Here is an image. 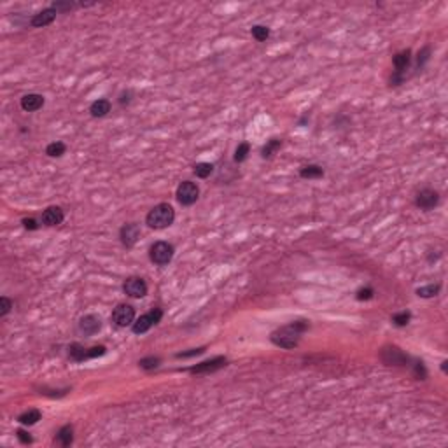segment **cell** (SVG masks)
<instances>
[{
    "label": "cell",
    "mask_w": 448,
    "mask_h": 448,
    "mask_svg": "<svg viewBox=\"0 0 448 448\" xmlns=\"http://www.w3.org/2000/svg\"><path fill=\"white\" fill-rule=\"evenodd\" d=\"M308 329V322L306 321H296L291 322L287 326L280 327V329L271 333V341L280 348H294L300 341V336L305 331Z\"/></svg>",
    "instance_id": "obj_1"
},
{
    "label": "cell",
    "mask_w": 448,
    "mask_h": 448,
    "mask_svg": "<svg viewBox=\"0 0 448 448\" xmlns=\"http://www.w3.org/2000/svg\"><path fill=\"white\" fill-rule=\"evenodd\" d=\"M175 221V210L170 203H158L149 210L145 222L152 230H163V228L172 226Z\"/></svg>",
    "instance_id": "obj_2"
},
{
    "label": "cell",
    "mask_w": 448,
    "mask_h": 448,
    "mask_svg": "<svg viewBox=\"0 0 448 448\" xmlns=\"http://www.w3.org/2000/svg\"><path fill=\"white\" fill-rule=\"evenodd\" d=\"M175 254V249L172 244H168V242H154V244L151 245V251H149V257H151V261L154 263V265H168L170 261H172V257H174Z\"/></svg>",
    "instance_id": "obj_3"
},
{
    "label": "cell",
    "mask_w": 448,
    "mask_h": 448,
    "mask_svg": "<svg viewBox=\"0 0 448 448\" xmlns=\"http://www.w3.org/2000/svg\"><path fill=\"white\" fill-rule=\"evenodd\" d=\"M161 317H163V312H161L160 308H152L151 312L140 315V317L131 324V331H133L135 335H144V333H147L152 326H156L158 322L161 321Z\"/></svg>",
    "instance_id": "obj_4"
},
{
    "label": "cell",
    "mask_w": 448,
    "mask_h": 448,
    "mask_svg": "<svg viewBox=\"0 0 448 448\" xmlns=\"http://www.w3.org/2000/svg\"><path fill=\"white\" fill-rule=\"evenodd\" d=\"M175 196H177V201L180 205L191 207V205H195L196 200H198L200 189H198V186H196L195 182H191V180H182V182L179 184Z\"/></svg>",
    "instance_id": "obj_5"
},
{
    "label": "cell",
    "mask_w": 448,
    "mask_h": 448,
    "mask_svg": "<svg viewBox=\"0 0 448 448\" xmlns=\"http://www.w3.org/2000/svg\"><path fill=\"white\" fill-rule=\"evenodd\" d=\"M112 322L118 327L131 326L135 322V308L128 303H119L112 312Z\"/></svg>",
    "instance_id": "obj_6"
},
{
    "label": "cell",
    "mask_w": 448,
    "mask_h": 448,
    "mask_svg": "<svg viewBox=\"0 0 448 448\" xmlns=\"http://www.w3.org/2000/svg\"><path fill=\"white\" fill-rule=\"evenodd\" d=\"M438 203H440V195H438V191L429 189V187L418 191L415 196V205L420 210H432Z\"/></svg>",
    "instance_id": "obj_7"
},
{
    "label": "cell",
    "mask_w": 448,
    "mask_h": 448,
    "mask_svg": "<svg viewBox=\"0 0 448 448\" xmlns=\"http://www.w3.org/2000/svg\"><path fill=\"white\" fill-rule=\"evenodd\" d=\"M123 291H125L126 296L139 300V298H144L147 294V284L140 277H130V279H126V282L123 284Z\"/></svg>",
    "instance_id": "obj_8"
},
{
    "label": "cell",
    "mask_w": 448,
    "mask_h": 448,
    "mask_svg": "<svg viewBox=\"0 0 448 448\" xmlns=\"http://www.w3.org/2000/svg\"><path fill=\"white\" fill-rule=\"evenodd\" d=\"M226 357H214V359H209V361H203L200 364L193 366L189 368V373L193 375H207V373H214V371L221 370L226 366Z\"/></svg>",
    "instance_id": "obj_9"
},
{
    "label": "cell",
    "mask_w": 448,
    "mask_h": 448,
    "mask_svg": "<svg viewBox=\"0 0 448 448\" xmlns=\"http://www.w3.org/2000/svg\"><path fill=\"white\" fill-rule=\"evenodd\" d=\"M382 359H383V362H385L387 366H406L410 362V357L405 356V354L401 352L397 347L383 348Z\"/></svg>",
    "instance_id": "obj_10"
},
{
    "label": "cell",
    "mask_w": 448,
    "mask_h": 448,
    "mask_svg": "<svg viewBox=\"0 0 448 448\" xmlns=\"http://www.w3.org/2000/svg\"><path fill=\"white\" fill-rule=\"evenodd\" d=\"M119 238L125 247H133L137 244V240L140 238V226L137 222H128L121 228L119 231Z\"/></svg>",
    "instance_id": "obj_11"
},
{
    "label": "cell",
    "mask_w": 448,
    "mask_h": 448,
    "mask_svg": "<svg viewBox=\"0 0 448 448\" xmlns=\"http://www.w3.org/2000/svg\"><path fill=\"white\" fill-rule=\"evenodd\" d=\"M100 329H102V319L98 317V315L90 313V315H84V317L79 321V331H81L84 336H93Z\"/></svg>",
    "instance_id": "obj_12"
},
{
    "label": "cell",
    "mask_w": 448,
    "mask_h": 448,
    "mask_svg": "<svg viewBox=\"0 0 448 448\" xmlns=\"http://www.w3.org/2000/svg\"><path fill=\"white\" fill-rule=\"evenodd\" d=\"M65 219V214L60 207H48L42 212V222L46 226H58Z\"/></svg>",
    "instance_id": "obj_13"
},
{
    "label": "cell",
    "mask_w": 448,
    "mask_h": 448,
    "mask_svg": "<svg viewBox=\"0 0 448 448\" xmlns=\"http://www.w3.org/2000/svg\"><path fill=\"white\" fill-rule=\"evenodd\" d=\"M56 11L53 7H48V9H42L40 13L34 14V18L30 19V25L32 26H37V28H40V26H48L51 25L53 21H54V18H56Z\"/></svg>",
    "instance_id": "obj_14"
},
{
    "label": "cell",
    "mask_w": 448,
    "mask_h": 448,
    "mask_svg": "<svg viewBox=\"0 0 448 448\" xmlns=\"http://www.w3.org/2000/svg\"><path fill=\"white\" fill-rule=\"evenodd\" d=\"M44 105V96L37 93H28L21 98V109L26 112H35Z\"/></svg>",
    "instance_id": "obj_15"
},
{
    "label": "cell",
    "mask_w": 448,
    "mask_h": 448,
    "mask_svg": "<svg viewBox=\"0 0 448 448\" xmlns=\"http://www.w3.org/2000/svg\"><path fill=\"white\" fill-rule=\"evenodd\" d=\"M392 61H394V69H396L394 72L403 75L405 74V70L410 67V63H412V51H410V49H405V51L397 53Z\"/></svg>",
    "instance_id": "obj_16"
},
{
    "label": "cell",
    "mask_w": 448,
    "mask_h": 448,
    "mask_svg": "<svg viewBox=\"0 0 448 448\" xmlns=\"http://www.w3.org/2000/svg\"><path fill=\"white\" fill-rule=\"evenodd\" d=\"M110 109H112L110 102L107 98H100V100H95L90 105V114H91L93 118H104V116H107L110 112Z\"/></svg>",
    "instance_id": "obj_17"
},
{
    "label": "cell",
    "mask_w": 448,
    "mask_h": 448,
    "mask_svg": "<svg viewBox=\"0 0 448 448\" xmlns=\"http://www.w3.org/2000/svg\"><path fill=\"white\" fill-rule=\"evenodd\" d=\"M72 441H74V427L70 426V424L69 426H63L56 434V443L61 445V447H70Z\"/></svg>",
    "instance_id": "obj_18"
},
{
    "label": "cell",
    "mask_w": 448,
    "mask_h": 448,
    "mask_svg": "<svg viewBox=\"0 0 448 448\" xmlns=\"http://www.w3.org/2000/svg\"><path fill=\"white\" fill-rule=\"evenodd\" d=\"M69 356L72 361H77V362L88 361V348H84L81 343H72L69 347Z\"/></svg>",
    "instance_id": "obj_19"
},
{
    "label": "cell",
    "mask_w": 448,
    "mask_h": 448,
    "mask_svg": "<svg viewBox=\"0 0 448 448\" xmlns=\"http://www.w3.org/2000/svg\"><path fill=\"white\" fill-rule=\"evenodd\" d=\"M300 177L303 179H321L324 177V168L319 165H306L300 170Z\"/></svg>",
    "instance_id": "obj_20"
},
{
    "label": "cell",
    "mask_w": 448,
    "mask_h": 448,
    "mask_svg": "<svg viewBox=\"0 0 448 448\" xmlns=\"http://www.w3.org/2000/svg\"><path fill=\"white\" fill-rule=\"evenodd\" d=\"M40 420V412L39 410H28V412H25V413H21L19 417H18V422L23 424V426H34V424H37Z\"/></svg>",
    "instance_id": "obj_21"
},
{
    "label": "cell",
    "mask_w": 448,
    "mask_h": 448,
    "mask_svg": "<svg viewBox=\"0 0 448 448\" xmlns=\"http://www.w3.org/2000/svg\"><path fill=\"white\" fill-rule=\"evenodd\" d=\"M65 151H67V145L63 144V142H60V140L51 142V144L46 147V154H48L49 158H60L65 154Z\"/></svg>",
    "instance_id": "obj_22"
},
{
    "label": "cell",
    "mask_w": 448,
    "mask_h": 448,
    "mask_svg": "<svg viewBox=\"0 0 448 448\" xmlns=\"http://www.w3.org/2000/svg\"><path fill=\"white\" fill-rule=\"evenodd\" d=\"M280 145H282V142H280L279 139H271L266 142V145L261 149V156L265 158V160H268V158H271L275 154V152L279 151Z\"/></svg>",
    "instance_id": "obj_23"
},
{
    "label": "cell",
    "mask_w": 448,
    "mask_h": 448,
    "mask_svg": "<svg viewBox=\"0 0 448 448\" xmlns=\"http://www.w3.org/2000/svg\"><path fill=\"white\" fill-rule=\"evenodd\" d=\"M441 291L440 284H429V286H424V287L417 289V296L420 298H434L438 296V292Z\"/></svg>",
    "instance_id": "obj_24"
},
{
    "label": "cell",
    "mask_w": 448,
    "mask_h": 448,
    "mask_svg": "<svg viewBox=\"0 0 448 448\" xmlns=\"http://www.w3.org/2000/svg\"><path fill=\"white\" fill-rule=\"evenodd\" d=\"M193 172H195L196 177L207 179V177H210V174L214 172V165L212 163H196Z\"/></svg>",
    "instance_id": "obj_25"
},
{
    "label": "cell",
    "mask_w": 448,
    "mask_h": 448,
    "mask_svg": "<svg viewBox=\"0 0 448 448\" xmlns=\"http://www.w3.org/2000/svg\"><path fill=\"white\" fill-rule=\"evenodd\" d=\"M252 37L257 42H265V40L270 37V28H268V26H263V25L252 26Z\"/></svg>",
    "instance_id": "obj_26"
},
{
    "label": "cell",
    "mask_w": 448,
    "mask_h": 448,
    "mask_svg": "<svg viewBox=\"0 0 448 448\" xmlns=\"http://www.w3.org/2000/svg\"><path fill=\"white\" fill-rule=\"evenodd\" d=\"M249 151H251V145H249L247 142H242V144H238V147H236V151H235V156H233L235 163H242V161L247 160Z\"/></svg>",
    "instance_id": "obj_27"
},
{
    "label": "cell",
    "mask_w": 448,
    "mask_h": 448,
    "mask_svg": "<svg viewBox=\"0 0 448 448\" xmlns=\"http://www.w3.org/2000/svg\"><path fill=\"white\" fill-rule=\"evenodd\" d=\"M410 319H412V313L410 312H399V313H396V315H392V322H394L397 327L406 326L410 322Z\"/></svg>",
    "instance_id": "obj_28"
},
{
    "label": "cell",
    "mask_w": 448,
    "mask_h": 448,
    "mask_svg": "<svg viewBox=\"0 0 448 448\" xmlns=\"http://www.w3.org/2000/svg\"><path fill=\"white\" fill-rule=\"evenodd\" d=\"M160 362H161L160 357H145V359H140L139 366L144 368V370H154V368L160 366Z\"/></svg>",
    "instance_id": "obj_29"
},
{
    "label": "cell",
    "mask_w": 448,
    "mask_h": 448,
    "mask_svg": "<svg viewBox=\"0 0 448 448\" xmlns=\"http://www.w3.org/2000/svg\"><path fill=\"white\" fill-rule=\"evenodd\" d=\"M56 13H63V11H70V9H75V7H81L79 4H74V2H53L51 5Z\"/></svg>",
    "instance_id": "obj_30"
},
{
    "label": "cell",
    "mask_w": 448,
    "mask_h": 448,
    "mask_svg": "<svg viewBox=\"0 0 448 448\" xmlns=\"http://www.w3.org/2000/svg\"><path fill=\"white\" fill-rule=\"evenodd\" d=\"M11 308H13V301L5 296L0 298V317H5L11 312Z\"/></svg>",
    "instance_id": "obj_31"
},
{
    "label": "cell",
    "mask_w": 448,
    "mask_h": 448,
    "mask_svg": "<svg viewBox=\"0 0 448 448\" xmlns=\"http://www.w3.org/2000/svg\"><path fill=\"white\" fill-rule=\"evenodd\" d=\"M373 294H375V291L371 287H362V289H359V291H357L356 298L359 301H368V300H371V298H373Z\"/></svg>",
    "instance_id": "obj_32"
},
{
    "label": "cell",
    "mask_w": 448,
    "mask_h": 448,
    "mask_svg": "<svg viewBox=\"0 0 448 448\" xmlns=\"http://www.w3.org/2000/svg\"><path fill=\"white\" fill-rule=\"evenodd\" d=\"M205 352V347H200V348H193V350H189V352H180L177 354V359H187V357H195V356H200V354Z\"/></svg>",
    "instance_id": "obj_33"
},
{
    "label": "cell",
    "mask_w": 448,
    "mask_h": 448,
    "mask_svg": "<svg viewBox=\"0 0 448 448\" xmlns=\"http://www.w3.org/2000/svg\"><path fill=\"white\" fill-rule=\"evenodd\" d=\"M16 436H18V440L21 441L23 445H30L32 441V436H30V432H26V431H23V429H18L16 431Z\"/></svg>",
    "instance_id": "obj_34"
},
{
    "label": "cell",
    "mask_w": 448,
    "mask_h": 448,
    "mask_svg": "<svg viewBox=\"0 0 448 448\" xmlns=\"http://www.w3.org/2000/svg\"><path fill=\"white\" fill-rule=\"evenodd\" d=\"M429 54H431V48H429V46H426L422 51L418 53V67H422L424 63L429 60Z\"/></svg>",
    "instance_id": "obj_35"
},
{
    "label": "cell",
    "mask_w": 448,
    "mask_h": 448,
    "mask_svg": "<svg viewBox=\"0 0 448 448\" xmlns=\"http://www.w3.org/2000/svg\"><path fill=\"white\" fill-rule=\"evenodd\" d=\"M21 222H23V226H25L26 230H30V231H35V230H37V228H39V224H37V221H35V219H32V217H30V219H28V217H25Z\"/></svg>",
    "instance_id": "obj_36"
},
{
    "label": "cell",
    "mask_w": 448,
    "mask_h": 448,
    "mask_svg": "<svg viewBox=\"0 0 448 448\" xmlns=\"http://www.w3.org/2000/svg\"><path fill=\"white\" fill-rule=\"evenodd\" d=\"M128 102H130V91H128V93H123L121 98H119V104H121V105L128 104Z\"/></svg>",
    "instance_id": "obj_37"
}]
</instances>
